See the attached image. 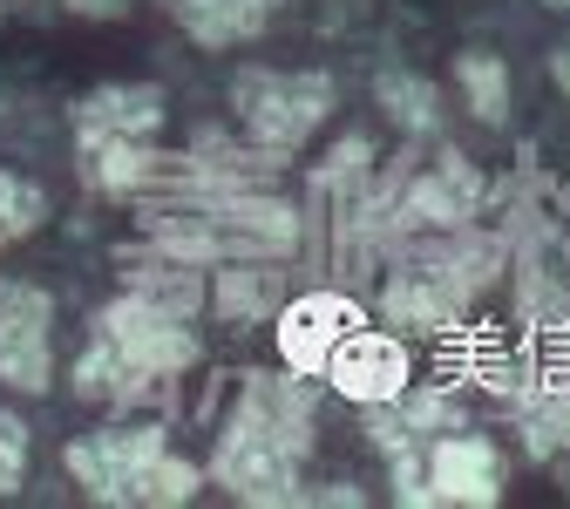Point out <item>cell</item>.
<instances>
[{"label": "cell", "instance_id": "cell-1", "mask_svg": "<svg viewBox=\"0 0 570 509\" xmlns=\"http://www.w3.org/2000/svg\"><path fill=\"white\" fill-rule=\"evenodd\" d=\"M313 414H320V388L306 374H245L238 408L218 434L210 456V482L232 502H258V509H285L299 502V462L313 456Z\"/></svg>", "mask_w": 570, "mask_h": 509}, {"label": "cell", "instance_id": "cell-2", "mask_svg": "<svg viewBox=\"0 0 570 509\" xmlns=\"http://www.w3.org/2000/svg\"><path fill=\"white\" fill-rule=\"evenodd\" d=\"M232 109H238V123H245V136L258 150L293 157L333 116V76H320V68H306V76H285V68H238L232 76Z\"/></svg>", "mask_w": 570, "mask_h": 509}, {"label": "cell", "instance_id": "cell-3", "mask_svg": "<svg viewBox=\"0 0 570 509\" xmlns=\"http://www.w3.org/2000/svg\"><path fill=\"white\" fill-rule=\"evenodd\" d=\"M96 333L129 360V368L150 374V381H177V374H190V368H197V333H190V320H184V313L150 306L142 293L109 300V306L96 313Z\"/></svg>", "mask_w": 570, "mask_h": 509}, {"label": "cell", "instance_id": "cell-4", "mask_svg": "<svg viewBox=\"0 0 570 509\" xmlns=\"http://www.w3.org/2000/svg\"><path fill=\"white\" fill-rule=\"evenodd\" d=\"M164 428H102V434H76L68 442V476L89 502H109V509H129L136 502V482L164 456Z\"/></svg>", "mask_w": 570, "mask_h": 509}, {"label": "cell", "instance_id": "cell-5", "mask_svg": "<svg viewBox=\"0 0 570 509\" xmlns=\"http://www.w3.org/2000/svg\"><path fill=\"white\" fill-rule=\"evenodd\" d=\"M0 381L14 394H48L55 381V300L28 278H0Z\"/></svg>", "mask_w": 570, "mask_h": 509}, {"label": "cell", "instance_id": "cell-6", "mask_svg": "<svg viewBox=\"0 0 570 509\" xmlns=\"http://www.w3.org/2000/svg\"><path fill=\"white\" fill-rule=\"evenodd\" d=\"M421 469H428V502H455V509L503 502V456H495L489 434L442 428L435 442L421 449Z\"/></svg>", "mask_w": 570, "mask_h": 509}, {"label": "cell", "instance_id": "cell-7", "mask_svg": "<svg viewBox=\"0 0 570 509\" xmlns=\"http://www.w3.org/2000/svg\"><path fill=\"white\" fill-rule=\"evenodd\" d=\"M475 204H482V177H475V164L455 157V150H442L421 177L401 184L394 225H401V238H414V232H462V225H475Z\"/></svg>", "mask_w": 570, "mask_h": 509}, {"label": "cell", "instance_id": "cell-8", "mask_svg": "<svg viewBox=\"0 0 570 509\" xmlns=\"http://www.w3.org/2000/svg\"><path fill=\"white\" fill-rule=\"evenodd\" d=\"M367 313L353 306L346 293H306V300H285L278 306V353H285V368L320 381L326 374V360L340 353L346 333H361Z\"/></svg>", "mask_w": 570, "mask_h": 509}, {"label": "cell", "instance_id": "cell-9", "mask_svg": "<svg viewBox=\"0 0 570 509\" xmlns=\"http://www.w3.org/2000/svg\"><path fill=\"white\" fill-rule=\"evenodd\" d=\"M333 394H346V401H361V408H374V401H394L407 381H414V360H407V346L394 340V333H381V326H361V333H346L340 340V353L326 360V374H320Z\"/></svg>", "mask_w": 570, "mask_h": 509}, {"label": "cell", "instance_id": "cell-10", "mask_svg": "<svg viewBox=\"0 0 570 509\" xmlns=\"http://www.w3.org/2000/svg\"><path fill=\"white\" fill-rule=\"evenodd\" d=\"M164 89L157 82H102V89H89L82 102H76V136L89 143V136H142L150 143L157 129H164Z\"/></svg>", "mask_w": 570, "mask_h": 509}, {"label": "cell", "instance_id": "cell-11", "mask_svg": "<svg viewBox=\"0 0 570 509\" xmlns=\"http://www.w3.org/2000/svg\"><path fill=\"white\" fill-rule=\"evenodd\" d=\"M122 293H142V300L164 306V313L197 320V306H204V272L190 258H177V252L142 245V252H122Z\"/></svg>", "mask_w": 570, "mask_h": 509}, {"label": "cell", "instance_id": "cell-12", "mask_svg": "<svg viewBox=\"0 0 570 509\" xmlns=\"http://www.w3.org/2000/svg\"><path fill=\"white\" fill-rule=\"evenodd\" d=\"M204 300L225 320H265L285 306V272H278V258H218Z\"/></svg>", "mask_w": 570, "mask_h": 509}, {"label": "cell", "instance_id": "cell-13", "mask_svg": "<svg viewBox=\"0 0 570 509\" xmlns=\"http://www.w3.org/2000/svg\"><path fill=\"white\" fill-rule=\"evenodd\" d=\"M164 14L197 48H238V41L265 35V21L278 14V0H164Z\"/></svg>", "mask_w": 570, "mask_h": 509}, {"label": "cell", "instance_id": "cell-14", "mask_svg": "<svg viewBox=\"0 0 570 509\" xmlns=\"http://www.w3.org/2000/svg\"><path fill=\"white\" fill-rule=\"evenodd\" d=\"M164 381H150L142 368H129V360L96 333L82 353H76V394L82 401H96V408H109V414H122V408H142Z\"/></svg>", "mask_w": 570, "mask_h": 509}, {"label": "cell", "instance_id": "cell-15", "mask_svg": "<svg viewBox=\"0 0 570 509\" xmlns=\"http://www.w3.org/2000/svg\"><path fill=\"white\" fill-rule=\"evenodd\" d=\"M381 313H387V326H407V333H455V320H462V306L435 278H421L414 265H394L387 293H381Z\"/></svg>", "mask_w": 570, "mask_h": 509}, {"label": "cell", "instance_id": "cell-16", "mask_svg": "<svg viewBox=\"0 0 570 509\" xmlns=\"http://www.w3.org/2000/svg\"><path fill=\"white\" fill-rule=\"evenodd\" d=\"M374 102L387 109V123L414 143V136H435L442 129V89L428 76H407V68H387V76L374 82Z\"/></svg>", "mask_w": 570, "mask_h": 509}, {"label": "cell", "instance_id": "cell-17", "mask_svg": "<svg viewBox=\"0 0 570 509\" xmlns=\"http://www.w3.org/2000/svg\"><path fill=\"white\" fill-rule=\"evenodd\" d=\"M455 82H462L475 123H489V129H495V123H510V68H503V55L469 48V55L455 61Z\"/></svg>", "mask_w": 570, "mask_h": 509}, {"label": "cell", "instance_id": "cell-18", "mask_svg": "<svg viewBox=\"0 0 570 509\" xmlns=\"http://www.w3.org/2000/svg\"><path fill=\"white\" fill-rule=\"evenodd\" d=\"M313 184L326 197H340V204H361V190L374 184V143L367 136H340L333 150L313 164Z\"/></svg>", "mask_w": 570, "mask_h": 509}, {"label": "cell", "instance_id": "cell-19", "mask_svg": "<svg viewBox=\"0 0 570 509\" xmlns=\"http://www.w3.org/2000/svg\"><path fill=\"white\" fill-rule=\"evenodd\" d=\"M41 225H48V190L21 170H0V252H14Z\"/></svg>", "mask_w": 570, "mask_h": 509}, {"label": "cell", "instance_id": "cell-20", "mask_svg": "<svg viewBox=\"0 0 570 509\" xmlns=\"http://www.w3.org/2000/svg\"><path fill=\"white\" fill-rule=\"evenodd\" d=\"M394 408L407 414V428L414 434H442V428H462V401H455V381H407L401 394H394Z\"/></svg>", "mask_w": 570, "mask_h": 509}, {"label": "cell", "instance_id": "cell-21", "mask_svg": "<svg viewBox=\"0 0 570 509\" xmlns=\"http://www.w3.org/2000/svg\"><path fill=\"white\" fill-rule=\"evenodd\" d=\"M197 482H204V476H197V462H184L177 449H164L150 469H142L136 502H142V509H177V502H190V496H197Z\"/></svg>", "mask_w": 570, "mask_h": 509}, {"label": "cell", "instance_id": "cell-22", "mask_svg": "<svg viewBox=\"0 0 570 509\" xmlns=\"http://www.w3.org/2000/svg\"><path fill=\"white\" fill-rule=\"evenodd\" d=\"M28 476V421L14 408H0V496H14Z\"/></svg>", "mask_w": 570, "mask_h": 509}, {"label": "cell", "instance_id": "cell-23", "mask_svg": "<svg viewBox=\"0 0 570 509\" xmlns=\"http://www.w3.org/2000/svg\"><path fill=\"white\" fill-rule=\"evenodd\" d=\"M61 8L82 21H116V14H129V0H61Z\"/></svg>", "mask_w": 570, "mask_h": 509}, {"label": "cell", "instance_id": "cell-24", "mask_svg": "<svg viewBox=\"0 0 570 509\" xmlns=\"http://www.w3.org/2000/svg\"><path fill=\"white\" fill-rule=\"evenodd\" d=\"M550 82L570 96V48H557V55H550Z\"/></svg>", "mask_w": 570, "mask_h": 509}]
</instances>
